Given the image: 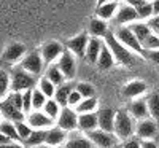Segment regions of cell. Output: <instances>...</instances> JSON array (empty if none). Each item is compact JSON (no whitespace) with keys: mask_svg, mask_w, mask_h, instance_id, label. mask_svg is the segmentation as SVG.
Here are the masks:
<instances>
[{"mask_svg":"<svg viewBox=\"0 0 159 148\" xmlns=\"http://www.w3.org/2000/svg\"><path fill=\"white\" fill-rule=\"evenodd\" d=\"M105 45L108 46V49L111 51L115 61H116L119 65L130 67V65L135 64V56L130 53L129 48H126L121 42H119L113 32H108L107 35H105Z\"/></svg>","mask_w":159,"mask_h":148,"instance_id":"1","label":"cell"},{"mask_svg":"<svg viewBox=\"0 0 159 148\" xmlns=\"http://www.w3.org/2000/svg\"><path fill=\"white\" fill-rule=\"evenodd\" d=\"M11 80V91L13 92H24L27 89H34L37 85V78L30 72L24 70L21 65L15 67L10 73Z\"/></svg>","mask_w":159,"mask_h":148,"instance_id":"2","label":"cell"},{"mask_svg":"<svg viewBox=\"0 0 159 148\" xmlns=\"http://www.w3.org/2000/svg\"><path fill=\"white\" fill-rule=\"evenodd\" d=\"M115 136L119 140H127L134 136L135 127H134V121H132V115L126 110H119L116 112V119H115Z\"/></svg>","mask_w":159,"mask_h":148,"instance_id":"3","label":"cell"},{"mask_svg":"<svg viewBox=\"0 0 159 148\" xmlns=\"http://www.w3.org/2000/svg\"><path fill=\"white\" fill-rule=\"evenodd\" d=\"M86 136L89 137V140L94 143L97 148H113L119 142V139L115 136V132H107V131H102L99 127L96 131L88 132Z\"/></svg>","mask_w":159,"mask_h":148,"instance_id":"4","label":"cell"},{"mask_svg":"<svg viewBox=\"0 0 159 148\" xmlns=\"http://www.w3.org/2000/svg\"><path fill=\"white\" fill-rule=\"evenodd\" d=\"M116 38L121 42L126 48H129L130 51H135L137 54H143L145 49L142 46V43L137 40V37L134 35V32H132L129 27H126V25H121V27H118L116 32H115Z\"/></svg>","mask_w":159,"mask_h":148,"instance_id":"5","label":"cell"},{"mask_svg":"<svg viewBox=\"0 0 159 148\" xmlns=\"http://www.w3.org/2000/svg\"><path fill=\"white\" fill-rule=\"evenodd\" d=\"M56 121H57V127L67 131V132L78 129V113L75 112L73 107H69V105L62 107Z\"/></svg>","mask_w":159,"mask_h":148,"instance_id":"6","label":"cell"},{"mask_svg":"<svg viewBox=\"0 0 159 148\" xmlns=\"http://www.w3.org/2000/svg\"><path fill=\"white\" fill-rule=\"evenodd\" d=\"M61 72L64 73L65 80H73L75 73H76V61H75V54L70 49H64V53L61 54V58L57 59L56 64Z\"/></svg>","mask_w":159,"mask_h":148,"instance_id":"7","label":"cell"},{"mask_svg":"<svg viewBox=\"0 0 159 148\" xmlns=\"http://www.w3.org/2000/svg\"><path fill=\"white\" fill-rule=\"evenodd\" d=\"M19 65L22 67L24 70L30 72L32 75H40L42 70H43V65H45L43 58H42V53H37V51L35 53H29L25 58L21 59Z\"/></svg>","mask_w":159,"mask_h":148,"instance_id":"8","label":"cell"},{"mask_svg":"<svg viewBox=\"0 0 159 148\" xmlns=\"http://www.w3.org/2000/svg\"><path fill=\"white\" fill-rule=\"evenodd\" d=\"M0 112H2L3 118L8 119V121H13V123H18V121H24V116L25 113L18 109V107L10 100V97L7 96L5 99L0 100Z\"/></svg>","mask_w":159,"mask_h":148,"instance_id":"9","label":"cell"},{"mask_svg":"<svg viewBox=\"0 0 159 148\" xmlns=\"http://www.w3.org/2000/svg\"><path fill=\"white\" fill-rule=\"evenodd\" d=\"M27 123L30 124V127L34 129H48L52 126L54 119L49 118L43 110H32L27 115Z\"/></svg>","mask_w":159,"mask_h":148,"instance_id":"10","label":"cell"},{"mask_svg":"<svg viewBox=\"0 0 159 148\" xmlns=\"http://www.w3.org/2000/svg\"><path fill=\"white\" fill-rule=\"evenodd\" d=\"M139 19V15H137V10L129 5V3H124L118 8L116 15H115V21L116 24L119 25H124V24H132Z\"/></svg>","mask_w":159,"mask_h":148,"instance_id":"11","label":"cell"},{"mask_svg":"<svg viewBox=\"0 0 159 148\" xmlns=\"http://www.w3.org/2000/svg\"><path fill=\"white\" fill-rule=\"evenodd\" d=\"M88 42H89V37L88 34H80L73 38H70L67 43H65V48L70 49L75 56L78 58H84V53H86V46H88Z\"/></svg>","mask_w":159,"mask_h":148,"instance_id":"12","label":"cell"},{"mask_svg":"<svg viewBox=\"0 0 159 148\" xmlns=\"http://www.w3.org/2000/svg\"><path fill=\"white\" fill-rule=\"evenodd\" d=\"M40 53H42V58H43L45 64H52L54 61H57L61 58V54L64 53V46L59 42H48Z\"/></svg>","mask_w":159,"mask_h":148,"instance_id":"13","label":"cell"},{"mask_svg":"<svg viewBox=\"0 0 159 148\" xmlns=\"http://www.w3.org/2000/svg\"><path fill=\"white\" fill-rule=\"evenodd\" d=\"M156 134H157V121H154L153 118L140 119V123L137 124V136H139V139H142V140L153 139Z\"/></svg>","mask_w":159,"mask_h":148,"instance_id":"14","label":"cell"},{"mask_svg":"<svg viewBox=\"0 0 159 148\" xmlns=\"http://www.w3.org/2000/svg\"><path fill=\"white\" fill-rule=\"evenodd\" d=\"M97 127H99V116L96 112L78 115V129L81 132L88 134L91 131H96Z\"/></svg>","mask_w":159,"mask_h":148,"instance_id":"15","label":"cell"},{"mask_svg":"<svg viewBox=\"0 0 159 148\" xmlns=\"http://www.w3.org/2000/svg\"><path fill=\"white\" fill-rule=\"evenodd\" d=\"M145 91H147V83L142 81V80H132V81L124 85L121 92H123V97L126 99H137Z\"/></svg>","mask_w":159,"mask_h":148,"instance_id":"16","label":"cell"},{"mask_svg":"<svg viewBox=\"0 0 159 148\" xmlns=\"http://www.w3.org/2000/svg\"><path fill=\"white\" fill-rule=\"evenodd\" d=\"M99 116V129L113 132L115 131V119H116V112L111 109H102L97 113Z\"/></svg>","mask_w":159,"mask_h":148,"instance_id":"17","label":"cell"},{"mask_svg":"<svg viewBox=\"0 0 159 148\" xmlns=\"http://www.w3.org/2000/svg\"><path fill=\"white\" fill-rule=\"evenodd\" d=\"M67 142V131H64L61 127H51L46 131V145L51 148H57L62 143Z\"/></svg>","mask_w":159,"mask_h":148,"instance_id":"18","label":"cell"},{"mask_svg":"<svg viewBox=\"0 0 159 148\" xmlns=\"http://www.w3.org/2000/svg\"><path fill=\"white\" fill-rule=\"evenodd\" d=\"M24 54H25V46L22 43H11L5 48L2 58L5 62H18L22 59Z\"/></svg>","mask_w":159,"mask_h":148,"instance_id":"19","label":"cell"},{"mask_svg":"<svg viewBox=\"0 0 159 148\" xmlns=\"http://www.w3.org/2000/svg\"><path fill=\"white\" fill-rule=\"evenodd\" d=\"M103 48V42L100 38L94 37V38H89L88 46H86V53H84V58L88 59L89 64H96L99 59V54Z\"/></svg>","mask_w":159,"mask_h":148,"instance_id":"20","label":"cell"},{"mask_svg":"<svg viewBox=\"0 0 159 148\" xmlns=\"http://www.w3.org/2000/svg\"><path fill=\"white\" fill-rule=\"evenodd\" d=\"M127 112L132 115V118H135V119H145V118H148L150 112H148L147 99H135V100H132Z\"/></svg>","mask_w":159,"mask_h":148,"instance_id":"21","label":"cell"},{"mask_svg":"<svg viewBox=\"0 0 159 148\" xmlns=\"http://www.w3.org/2000/svg\"><path fill=\"white\" fill-rule=\"evenodd\" d=\"M73 85L72 83H62L61 86L56 88V92H54V99L56 102L61 105V107H67L69 105V96L70 92L73 91Z\"/></svg>","mask_w":159,"mask_h":148,"instance_id":"22","label":"cell"},{"mask_svg":"<svg viewBox=\"0 0 159 148\" xmlns=\"http://www.w3.org/2000/svg\"><path fill=\"white\" fill-rule=\"evenodd\" d=\"M118 8H119L118 2H107V3L97 5V10H96L97 18H100V19H103V21L111 19V18H115Z\"/></svg>","mask_w":159,"mask_h":148,"instance_id":"23","label":"cell"},{"mask_svg":"<svg viewBox=\"0 0 159 148\" xmlns=\"http://www.w3.org/2000/svg\"><path fill=\"white\" fill-rule=\"evenodd\" d=\"M115 58H113V54H111V51L108 49V46L107 45H103V48H102V51H100V54H99V59H97V67L100 70H110L111 67L115 65Z\"/></svg>","mask_w":159,"mask_h":148,"instance_id":"24","label":"cell"},{"mask_svg":"<svg viewBox=\"0 0 159 148\" xmlns=\"http://www.w3.org/2000/svg\"><path fill=\"white\" fill-rule=\"evenodd\" d=\"M89 32L92 37H97V38H105V35L108 34V25L107 21H103L100 18H94L89 24Z\"/></svg>","mask_w":159,"mask_h":148,"instance_id":"25","label":"cell"},{"mask_svg":"<svg viewBox=\"0 0 159 148\" xmlns=\"http://www.w3.org/2000/svg\"><path fill=\"white\" fill-rule=\"evenodd\" d=\"M46 131L48 129H34L32 134L22 142L25 148L29 146H37V145H43L46 142Z\"/></svg>","mask_w":159,"mask_h":148,"instance_id":"26","label":"cell"},{"mask_svg":"<svg viewBox=\"0 0 159 148\" xmlns=\"http://www.w3.org/2000/svg\"><path fill=\"white\" fill-rule=\"evenodd\" d=\"M129 29L134 32V35L137 37V40L142 43L145 38H147L153 30L150 29V25H148V22H142V21H135V22H132L130 25H129Z\"/></svg>","mask_w":159,"mask_h":148,"instance_id":"27","label":"cell"},{"mask_svg":"<svg viewBox=\"0 0 159 148\" xmlns=\"http://www.w3.org/2000/svg\"><path fill=\"white\" fill-rule=\"evenodd\" d=\"M92 146H94V143L89 140L88 136H75L67 139L64 148H92Z\"/></svg>","mask_w":159,"mask_h":148,"instance_id":"28","label":"cell"},{"mask_svg":"<svg viewBox=\"0 0 159 148\" xmlns=\"http://www.w3.org/2000/svg\"><path fill=\"white\" fill-rule=\"evenodd\" d=\"M97 97H88V99H83L81 102H80L76 107H75V112L78 115H81V113H91V112H96L97 109Z\"/></svg>","mask_w":159,"mask_h":148,"instance_id":"29","label":"cell"},{"mask_svg":"<svg viewBox=\"0 0 159 148\" xmlns=\"http://www.w3.org/2000/svg\"><path fill=\"white\" fill-rule=\"evenodd\" d=\"M147 104H148V112L150 116L154 121H159V92H153L147 97Z\"/></svg>","mask_w":159,"mask_h":148,"instance_id":"30","label":"cell"},{"mask_svg":"<svg viewBox=\"0 0 159 148\" xmlns=\"http://www.w3.org/2000/svg\"><path fill=\"white\" fill-rule=\"evenodd\" d=\"M45 76L49 80L51 83H54L56 86H61L62 83H65V76H64V73L61 72V69L57 65H51L49 69L46 70Z\"/></svg>","mask_w":159,"mask_h":148,"instance_id":"31","label":"cell"},{"mask_svg":"<svg viewBox=\"0 0 159 148\" xmlns=\"http://www.w3.org/2000/svg\"><path fill=\"white\" fill-rule=\"evenodd\" d=\"M0 132H3L7 137H10L11 140H21L19 136H18V129H16V124L13 123V121H2L0 123Z\"/></svg>","mask_w":159,"mask_h":148,"instance_id":"32","label":"cell"},{"mask_svg":"<svg viewBox=\"0 0 159 148\" xmlns=\"http://www.w3.org/2000/svg\"><path fill=\"white\" fill-rule=\"evenodd\" d=\"M61 109H62V107L56 102V99H54V97H51V99L46 100V104L43 105V109H42V110H43L49 118L57 119V116H59V113H61Z\"/></svg>","mask_w":159,"mask_h":148,"instance_id":"33","label":"cell"},{"mask_svg":"<svg viewBox=\"0 0 159 148\" xmlns=\"http://www.w3.org/2000/svg\"><path fill=\"white\" fill-rule=\"evenodd\" d=\"M11 91V80L5 70H0V100L5 99Z\"/></svg>","mask_w":159,"mask_h":148,"instance_id":"34","label":"cell"},{"mask_svg":"<svg viewBox=\"0 0 159 148\" xmlns=\"http://www.w3.org/2000/svg\"><path fill=\"white\" fill-rule=\"evenodd\" d=\"M56 85L54 83H51L49 81V80L45 76V78H42V80H40V81H38V89L40 91H42L43 94H45V96L48 97V99H51V97H54V92H56Z\"/></svg>","mask_w":159,"mask_h":148,"instance_id":"35","label":"cell"},{"mask_svg":"<svg viewBox=\"0 0 159 148\" xmlns=\"http://www.w3.org/2000/svg\"><path fill=\"white\" fill-rule=\"evenodd\" d=\"M142 46L145 51H151V49H159V34L151 32L147 38L142 42Z\"/></svg>","mask_w":159,"mask_h":148,"instance_id":"36","label":"cell"},{"mask_svg":"<svg viewBox=\"0 0 159 148\" xmlns=\"http://www.w3.org/2000/svg\"><path fill=\"white\" fill-rule=\"evenodd\" d=\"M46 100H48V97L38 88L34 89V94H32V109L34 110H42L43 105L46 104Z\"/></svg>","mask_w":159,"mask_h":148,"instance_id":"37","label":"cell"},{"mask_svg":"<svg viewBox=\"0 0 159 148\" xmlns=\"http://www.w3.org/2000/svg\"><path fill=\"white\" fill-rule=\"evenodd\" d=\"M15 124H16L18 136H19L21 142H24L32 134V131H34V127H30V124L27 123V121H18V123H15Z\"/></svg>","mask_w":159,"mask_h":148,"instance_id":"38","label":"cell"},{"mask_svg":"<svg viewBox=\"0 0 159 148\" xmlns=\"http://www.w3.org/2000/svg\"><path fill=\"white\" fill-rule=\"evenodd\" d=\"M75 89H76L80 94H81L83 99H88V97H96V89H94V86L89 85V83L81 81V83H78V85L75 86Z\"/></svg>","mask_w":159,"mask_h":148,"instance_id":"39","label":"cell"},{"mask_svg":"<svg viewBox=\"0 0 159 148\" xmlns=\"http://www.w3.org/2000/svg\"><path fill=\"white\" fill-rule=\"evenodd\" d=\"M32 94H34V89H27L22 92V110L25 115H29L34 109H32Z\"/></svg>","mask_w":159,"mask_h":148,"instance_id":"40","label":"cell"},{"mask_svg":"<svg viewBox=\"0 0 159 148\" xmlns=\"http://www.w3.org/2000/svg\"><path fill=\"white\" fill-rule=\"evenodd\" d=\"M137 15H139V19H150L153 16V5L148 2L143 7L137 8Z\"/></svg>","mask_w":159,"mask_h":148,"instance_id":"41","label":"cell"},{"mask_svg":"<svg viewBox=\"0 0 159 148\" xmlns=\"http://www.w3.org/2000/svg\"><path fill=\"white\" fill-rule=\"evenodd\" d=\"M81 100H83V96H81V94H80L76 89H73V91L70 92V96H69V107H73V109H75V107L81 102Z\"/></svg>","mask_w":159,"mask_h":148,"instance_id":"42","label":"cell"},{"mask_svg":"<svg viewBox=\"0 0 159 148\" xmlns=\"http://www.w3.org/2000/svg\"><path fill=\"white\" fill-rule=\"evenodd\" d=\"M123 148H142V139H137V137H130L124 142Z\"/></svg>","mask_w":159,"mask_h":148,"instance_id":"43","label":"cell"},{"mask_svg":"<svg viewBox=\"0 0 159 148\" xmlns=\"http://www.w3.org/2000/svg\"><path fill=\"white\" fill-rule=\"evenodd\" d=\"M148 25H150L151 30H154L156 34H159V15L157 16H151L148 19Z\"/></svg>","mask_w":159,"mask_h":148,"instance_id":"44","label":"cell"},{"mask_svg":"<svg viewBox=\"0 0 159 148\" xmlns=\"http://www.w3.org/2000/svg\"><path fill=\"white\" fill-rule=\"evenodd\" d=\"M147 58H148L151 62H154V64L159 65V49H151V51H148Z\"/></svg>","mask_w":159,"mask_h":148,"instance_id":"45","label":"cell"},{"mask_svg":"<svg viewBox=\"0 0 159 148\" xmlns=\"http://www.w3.org/2000/svg\"><path fill=\"white\" fill-rule=\"evenodd\" d=\"M126 2L129 3V5H132L135 10L137 8H140V7H143L145 3H148V0H126Z\"/></svg>","mask_w":159,"mask_h":148,"instance_id":"46","label":"cell"},{"mask_svg":"<svg viewBox=\"0 0 159 148\" xmlns=\"http://www.w3.org/2000/svg\"><path fill=\"white\" fill-rule=\"evenodd\" d=\"M142 148H157V145L151 139H145V140H142Z\"/></svg>","mask_w":159,"mask_h":148,"instance_id":"47","label":"cell"},{"mask_svg":"<svg viewBox=\"0 0 159 148\" xmlns=\"http://www.w3.org/2000/svg\"><path fill=\"white\" fill-rule=\"evenodd\" d=\"M13 140L10 137H7L3 132H0V145H7V143H11Z\"/></svg>","mask_w":159,"mask_h":148,"instance_id":"48","label":"cell"},{"mask_svg":"<svg viewBox=\"0 0 159 148\" xmlns=\"http://www.w3.org/2000/svg\"><path fill=\"white\" fill-rule=\"evenodd\" d=\"M151 5H153V16H157L159 15V0H153Z\"/></svg>","mask_w":159,"mask_h":148,"instance_id":"49","label":"cell"},{"mask_svg":"<svg viewBox=\"0 0 159 148\" xmlns=\"http://www.w3.org/2000/svg\"><path fill=\"white\" fill-rule=\"evenodd\" d=\"M0 148H25V146H24L22 143L18 145V143H13V142H11V143H7V145H0Z\"/></svg>","mask_w":159,"mask_h":148,"instance_id":"50","label":"cell"},{"mask_svg":"<svg viewBox=\"0 0 159 148\" xmlns=\"http://www.w3.org/2000/svg\"><path fill=\"white\" fill-rule=\"evenodd\" d=\"M107 2H116V0H97V5H102V3H107Z\"/></svg>","mask_w":159,"mask_h":148,"instance_id":"51","label":"cell"},{"mask_svg":"<svg viewBox=\"0 0 159 148\" xmlns=\"http://www.w3.org/2000/svg\"><path fill=\"white\" fill-rule=\"evenodd\" d=\"M29 148H51V146H48L46 143H43V145H37V146H29Z\"/></svg>","mask_w":159,"mask_h":148,"instance_id":"52","label":"cell"},{"mask_svg":"<svg viewBox=\"0 0 159 148\" xmlns=\"http://www.w3.org/2000/svg\"><path fill=\"white\" fill-rule=\"evenodd\" d=\"M2 116H3V115H2V112H0V123H2Z\"/></svg>","mask_w":159,"mask_h":148,"instance_id":"53","label":"cell"},{"mask_svg":"<svg viewBox=\"0 0 159 148\" xmlns=\"http://www.w3.org/2000/svg\"><path fill=\"white\" fill-rule=\"evenodd\" d=\"M57 148H59V146H57Z\"/></svg>","mask_w":159,"mask_h":148,"instance_id":"54","label":"cell"}]
</instances>
